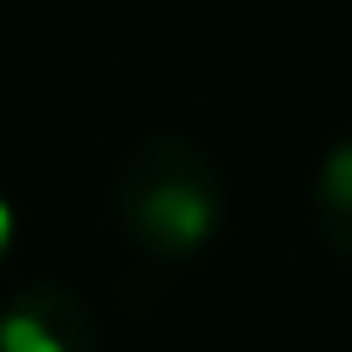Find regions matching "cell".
I'll use <instances>...</instances> for the list:
<instances>
[{
    "label": "cell",
    "mask_w": 352,
    "mask_h": 352,
    "mask_svg": "<svg viewBox=\"0 0 352 352\" xmlns=\"http://www.w3.org/2000/svg\"><path fill=\"white\" fill-rule=\"evenodd\" d=\"M11 236H16V220H11V204L0 198V253L11 248Z\"/></svg>",
    "instance_id": "277c9868"
},
{
    "label": "cell",
    "mask_w": 352,
    "mask_h": 352,
    "mask_svg": "<svg viewBox=\"0 0 352 352\" xmlns=\"http://www.w3.org/2000/svg\"><path fill=\"white\" fill-rule=\"evenodd\" d=\"M121 209H126V226L138 231V242L148 253L187 258V253H198L220 231L226 198H220L214 165L198 148H187V143H148L138 154V165L126 170Z\"/></svg>",
    "instance_id": "6da1fadb"
},
{
    "label": "cell",
    "mask_w": 352,
    "mask_h": 352,
    "mask_svg": "<svg viewBox=\"0 0 352 352\" xmlns=\"http://www.w3.org/2000/svg\"><path fill=\"white\" fill-rule=\"evenodd\" d=\"M314 214H319L324 242L352 264V132L336 138V148L319 160V176H314Z\"/></svg>",
    "instance_id": "7a4b0ae2"
},
{
    "label": "cell",
    "mask_w": 352,
    "mask_h": 352,
    "mask_svg": "<svg viewBox=\"0 0 352 352\" xmlns=\"http://www.w3.org/2000/svg\"><path fill=\"white\" fill-rule=\"evenodd\" d=\"M0 352H77L50 319H38L33 308H11L0 319Z\"/></svg>",
    "instance_id": "3957f363"
}]
</instances>
